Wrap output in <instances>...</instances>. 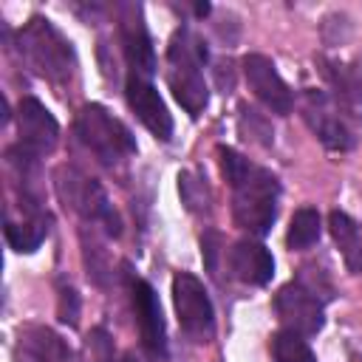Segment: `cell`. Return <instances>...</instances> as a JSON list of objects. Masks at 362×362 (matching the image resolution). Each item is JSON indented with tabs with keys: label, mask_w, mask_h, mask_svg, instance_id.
<instances>
[{
	"label": "cell",
	"mask_w": 362,
	"mask_h": 362,
	"mask_svg": "<svg viewBox=\"0 0 362 362\" xmlns=\"http://www.w3.org/2000/svg\"><path fill=\"white\" fill-rule=\"evenodd\" d=\"M221 173L232 189V221L249 235H266L277 218L280 181L272 170L243 158L232 147H218Z\"/></svg>",
	"instance_id": "obj_1"
},
{
	"label": "cell",
	"mask_w": 362,
	"mask_h": 362,
	"mask_svg": "<svg viewBox=\"0 0 362 362\" xmlns=\"http://www.w3.org/2000/svg\"><path fill=\"white\" fill-rule=\"evenodd\" d=\"M17 48L20 57L28 62L34 74L48 79L51 85H68L76 74V54L68 37L48 20V17H31L17 31Z\"/></svg>",
	"instance_id": "obj_2"
},
{
	"label": "cell",
	"mask_w": 362,
	"mask_h": 362,
	"mask_svg": "<svg viewBox=\"0 0 362 362\" xmlns=\"http://www.w3.org/2000/svg\"><path fill=\"white\" fill-rule=\"evenodd\" d=\"M204 62H206L204 40L189 25H181L167 45V85L175 102L189 116H198L209 102V88L201 74Z\"/></svg>",
	"instance_id": "obj_3"
},
{
	"label": "cell",
	"mask_w": 362,
	"mask_h": 362,
	"mask_svg": "<svg viewBox=\"0 0 362 362\" xmlns=\"http://www.w3.org/2000/svg\"><path fill=\"white\" fill-rule=\"evenodd\" d=\"M76 136L102 164L110 167L136 153V139L127 130V124L96 102L85 105L76 113Z\"/></svg>",
	"instance_id": "obj_4"
},
{
	"label": "cell",
	"mask_w": 362,
	"mask_h": 362,
	"mask_svg": "<svg viewBox=\"0 0 362 362\" xmlns=\"http://www.w3.org/2000/svg\"><path fill=\"white\" fill-rule=\"evenodd\" d=\"M57 192L62 198V204L68 209H74L79 218L105 226L107 235H119L122 232V221L107 198V192L102 189V184L90 175H85L76 167H59L57 170Z\"/></svg>",
	"instance_id": "obj_5"
},
{
	"label": "cell",
	"mask_w": 362,
	"mask_h": 362,
	"mask_svg": "<svg viewBox=\"0 0 362 362\" xmlns=\"http://www.w3.org/2000/svg\"><path fill=\"white\" fill-rule=\"evenodd\" d=\"M300 113L322 147H328L334 153H345L356 144V136H354V130L345 119L342 102L337 96H328L322 90H303Z\"/></svg>",
	"instance_id": "obj_6"
},
{
	"label": "cell",
	"mask_w": 362,
	"mask_h": 362,
	"mask_svg": "<svg viewBox=\"0 0 362 362\" xmlns=\"http://www.w3.org/2000/svg\"><path fill=\"white\" fill-rule=\"evenodd\" d=\"M173 305H175L181 331L192 342H209L212 339V334H215V308H212V300H209L204 283L195 274L178 272L173 277Z\"/></svg>",
	"instance_id": "obj_7"
},
{
	"label": "cell",
	"mask_w": 362,
	"mask_h": 362,
	"mask_svg": "<svg viewBox=\"0 0 362 362\" xmlns=\"http://www.w3.org/2000/svg\"><path fill=\"white\" fill-rule=\"evenodd\" d=\"M274 311L286 331H294L300 337H314L325 325V297L303 277L286 283L274 294Z\"/></svg>",
	"instance_id": "obj_8"
},
{
	"label": "cell",
	"mask_w": 362,
	"mask_h": 362,
	"mask_svg": "<svg viewBox=\"0 0 362 362\" xmlns=\"http://www.w3.org/2000/svg\"><path fill=\"white\" fill-rule=\"evenodd\" d=\"M130 303L141 337V348L153 362H167V331H164V317L158 297L147 280H133L130 283Z\"/></svg>",
	"instance_id": "obj_9"
},
{
	"label": "cell",
	"mask_w": 362,
	"mask_h": 362,
	"mask_svg": "<svg viewBox=\"0 0 362 362\" xmlns=\"http://www.w3.org/2000/svg\"><path fill=\"white\" fill-rule=\"evenodd\" d=\"M243 76L249 90L277 116H286L294 107V93L280 76L277 65L266 54H246L243 57Z\"/></svg>",
	"instance_id": "obj_10"
},
{
	"label": "cell",
	"mask_w": 362,
	"mask_h": 362,
	"mask_svg": "<svg viewBox=\"0 0 362 362\" xmlns=\"http://www.w3.org/2000/svg\"><path fill=\"white\" fill-rule=\"evenodd\" d=\"M17 133H20L23 153H28L34 158L48 156L57 147V141H59V124H57V119L34 96H25L17 105Z\"/></svg>",
	"instance_id": "obj_11"
},
{
	"label": "cell",
	"mask_w": 362,
	"mask_h": 362,
	"mask_svg": "<svg viewBox=\"0 0 362 362\" xmlns=\"http://www.w3.org/2000/svg\"><path fill=\"white\" fill-rule=\"evenodd\" d=\"M124 96H127V105L130 110L136 113V119L161 141H167L173 136V116L164 105V99L158 96V90L153 88L150 79L144 76H127L124 82Z\"/></svg>",
	"instance_id": "obj_12"
},
{
	"label": "cell",
	"mask_w": 362,
	"mask_h": 362,
	"mask_svg": "<svg viewBox=\"0 0 362 362\" xmlns=\"http://www.w3.org/2000/svg\"><path fill=\"white\" fill-rule=\"evenodd\" d=\"M119 34H122V51H124V59L130 65V74L150 79L156 74V51H153V40L147 34V25L141 20L139 6L122 8Z\"/></svg>",
	"instance_id": "obj_13"
},
{
	"label": "cell",
	"mask_w": 362,
	"mask_h": 362,
	"mask_svg": "<svg viewBox=\"0 0 362 362\" xmlns=\"http://www.w3.org/2000/svg\"><path fill=\"white\" fill-rule=\"evenodd\" d=\"M14 362H79L71 345L45 325H23L14 345Z\"/></svg>",
	"instance_id": "obj_14"
},
{
	"label": "cell",
	"mask_w": 362,
	"mask_h": 362,
	"mask_svg": "<svg viewBox=\"0 0 362 362\" xmlns=\"http://www.w3.org/2000/svg\"><path fill=\"white\" fill-rule=\"evenodd\" d=\"M229 272L246 283V286H266L274 274V257L272 252L257 240H238L226 252Z\"/></svg>",
	"instance_id": "obj_15"
},
{
	"label": "cell",
	"mask_w": 362,
	"mask_h": 362,
	"mask_svg": "<svg viewBox=\"0 0 362 362\" xmlns=\"http://www.w3.org/2000/svg\"><path fill=\"white\" fill-rule=\"evenodd\" d=\"M51 232V215L37 206V201L25 204L23 221H6V240L14 252H34Z\"/></svg>",
	"instance_id": "obj_16"
},
{
	"label": "cell",
	"mask_w": 362,
	"mask_h": 362,
	"mask_svg": "<svg viewBox=\"0 0 362 362\" xmlns=\"http://www.w3.org/2000/svg\"><path fill=\"white\" fill-rule=\"evenodd\" d=\"M328 229H331L334 243L339 246V255H342L348 272L359 274L362 272V238H359V226L354 223V218L334 209L328 215Z\"/></svg>",
	"instance_id": "obj_17"
},
{
	"label": "cell",
	"mask_w": 362,
	"mask_h": 362,
	"mask_svg": "<svg viewBox=\"0 0 362 362\" xmlns=\"http://www.w3.org/2000/svg\"><path fill=\"white\" fill-rule=\"evenodd\" d=\"M322 235V218L314 206H303L291 215V223H288V232H286V243L288 249H308L320 240Z\"/></svg>",
	"instance_id": "obj_18"
},
{
	"label": "cell",
	"mask_w": 362,
	"mask_h": 362,
	"mask_svg": "<svg viewBox=\"0 0 362 362\" xmlns=\"http://www.w3.org/2000/svg\"><path fill=\"white\" fill-rule=\"evenodd\" d=\"M272 356H274V362H317L305 337L286 331V328L272 337Z\"/></svg>",
	"instance_id": "obj_19"
},
{
	"label": "cell",
	"mask_w": 362,
	"mask_h": 362,
	"mask_svg": "<svg viewBox=\"0 0 362 362\" xmlns=\"http://www.w3.org/2000/svg\"><path fill=\"white\" fill-rule=\"evenodd\" d=\"M178 195L184 201V206L189 212H209V204H212V195H209V187H206V178L192 173V170H184L178 173Z\"/></svg>",
	"instance_id": "obj_20"
},
{
	"label": "cell",
	"mask_w": 362,
	"mask_h": 362,
	"mask_svg": "<svg viewBox=\"0 0 362 362\" xmlns=\"http://www.w3.org/2000/svg\"><path fill=\"white\" fill-rule=\"evenodd\" d=\"M90 345L96 348V359H99V362H139L136 354H130V351H116L113 342H110V337H107L102 328H93V331H90Z\"/></svg>",
	"instance_id": "obj_21"
},
{
	"label": "cell",
	"mask_w": 362,
	"mask_h": 362,
	"mask_svg": "<svg viewBox=\"0 0 362 362\" xmlns=\"http://www.w3.org/2000/svg\"><path fill=\"white\" fill-rule=\"evenodd\" d=\"M59 320L68 322V325H76V317H79V297H76V288L71 283H62L59 286Z\"/></svg>",
	"instance_id": "obj_22"
},
{
	"label": "cell",
	"mask_w": 362,
	"mask_h": 362,
	"mask_svg": "<svg viewBox=\"0 0 362 362\" xmlns=\"http://www.w3.org/2000/svg\"><path fill=\"white\" fill-rule=\"evenodd\" d=\"M218 65H221V68H226V62H223V59H221ZM218 79H221V88H223V71H218ZM226 85L232 88V71H226Z\"/></svg>",
	"instance_id": "obj_23"
}]
</instances>
